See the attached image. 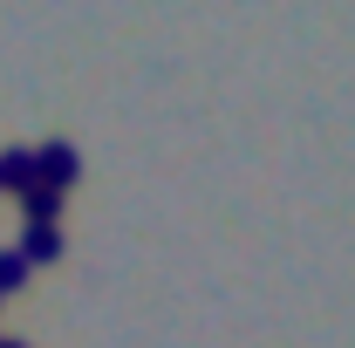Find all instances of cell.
I'll return each instance as SVG.
<instances>
[{"mask_svg": "<svg viewBox=\"0 0 355 348\" xmlns=\"http://www.w3.org/2000/svg\"><path fill=\"white\" fill-rule=\"evenodd\" d=\"M35 164H42V184H48V191H69V184L83 177L76 143H42V150H35Z\"/></svg>", "mask_w": 355, "mask_h": 348, "instance_id": "6da1fadb", "label": "cell"}, {"mask_svg": "<svg viewBox=\"0 0 355 348\" xmlns=\"http://www.w3.org/2000/svg\"><path fill=\"white\" fill-rule=\"evenodd\" d=\"M0 184H7V191H35V184H42L35 150H21V143H14V150H0Z\"/></svg>", "mask_w": 355, "mask_h": 348, "instance_id": "7a4b0ae2", "label": "cell"}, {"mask_svg": "<svg viewBox=\"0 0 355 348\" xmlns=\"http://www.w3.org/2000/svg\"><path fill=\"white\" fill-rule=\"evenodd\" d=\"M21 260H28V266L62 260V232H55V225H28V239H21Z\"/></svg>", "mask_w": 355, "mask_h": 348, "instance_id": "3957f363", "label": "cell"}, {"mask_svg": "<svg viewBox=\"0 0 355 348\" xmlns=\"http://www.w3.org/2000/svg\"><path fill=\"white\" fill-rule=\"evenodd\" d=\"M21 212H28V225H55L62 218V191H48V184L21 191Z\"/></svg>", "mask_w": 355, "mask_h": 348, "instance_id": "277c9868", "label": "cell"}, {"mask_svg": "<svg viewBox=\"0 0 355 348\" xmlns=\"http://www.w3.org/2000/svg\"><path fill=\"white\" fill-rule=\"evenodd\" d=\"M28 273H35V266L21 260V246H14V253H0V294H14V287H28Z\"/></svg>", "mask_w": 355, "mask_h": 348, "instance_id": "5b68a950", "label": "cell"}, {"mask_svg": "<svg viewBox=\"0 0 355 348\" xmlns=\"http://www.w3.org/2000/svg\"><path fill=\"white\" fill-rule=\"evenodd\" d=\"M0 348H28V342H0Z\"/></svg>", "mask_w": 355, "mask_h": 348, "instance_id": "8992f818", "label": "cell"}]
</instances>
